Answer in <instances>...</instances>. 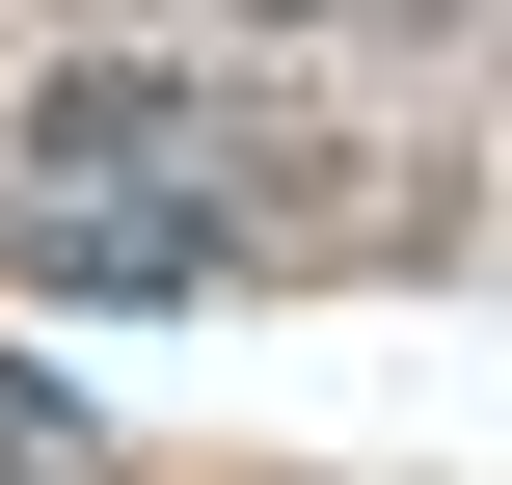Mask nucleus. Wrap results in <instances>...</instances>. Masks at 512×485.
Returning <instances> with one entry per match:
<instances>
[{
	"label": "nucleus",
	"instance_id": "nucleus-1",
	"mask_svg": "<svg viewBox=\"0 0 512 485\" xmlns=\"http://www.w3.org/2000/svg\"><path fill=\"white\" fill-rule=\"evenodd\" d=\"M0 135H27V189H189V162H216V189H270V162H297V135H216V81H189V54H54Z\"/></svg>",
	"mask_w": 512,
	"mask_h": 485
},
{
	"label": "nucleus",
	"instance_id": "nucleus-2",
	"mask_svg": "<svg viewBox=\"0 0 512 485\" xmlns=\"http://www.w3.org/2000/svg\"><path fill=\"white\" fill-rule=\"evenodd\" d=\"M0 270H27V297H243V189H216V162H189V189H27Z\"/></svg>",
	"mask_w": 512,
	"mask_h": 485
},
{
	"label": "nucleus",
	"instance_id": "nucleus-3",
	"mask_svg": "<svg viewBox=\"0 0 512 485\" xmlns=\"http://www.w3.org/2000/svg\"><path fill=\"white\" fill-rule=\"evenodd\" d=\"M243 27H297V0H243Z\"/></svg>",
	"mask_w": 512,
	"mask_h": 485
}]
</instances>
